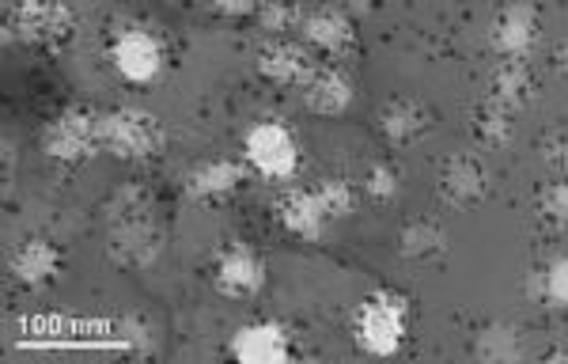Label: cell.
<instances>
[{"label":"cell","instance_id":"obj_1","mask_svg":"<svg viewBox=\"0 0 568 364\" xmlns=\"http://www.w3.org/2000/svg\"><path fill=\"white\" fill-rule=\"evenodd\" d=\"M103 243L106 259L122 270H149L163 254V224L149 186L130 182L114 190L103 205Z\"/></svg>","mask_w":568,"mask_h":364},{"label":"cell","instance_id":"obj_2","mask_svg":"<svg viewBox=\"0 0 568 364\" xmlns=\"http://www.w3.org/2000/svg\"><path fill=\"white\" fill-rule=\"evenodd\" d=\"M409 326V300L390 289H379L356 307L353 318V338L368 357H394L406 342Z\"/></svg>","mask_w":568,"mask_h":364},{"label":"cell","instance_id":"obj_3","mask_svg":"<svg viewBox=\"0 0 568 364\" xmlns=\"http://www.w3.org/2000/svg\"><path fill=\"white\" fill-rule=\"evenodd\" d=\"M99 136H103V152L114 160H152L168 144V130L149 111L122 107L99 118Z\"/></svg>","mask_w":568,"mask_h":364},{"label":"cell","instance_id":"obj_4","mask_svg":"<svg viewBox=\"0 0 568 364\" xmlns=\"http://www.w3.org/2000/svg\"><path fill=\"white\" fill-rule=\"evenodd\" d=\"M243 156L254 171H258V175L273 179V182H284L300 171V141L292 136L288 125L265 118V122L246 130Z\"/></svg>","mask_w":568,"mask_h":364},{"label":"cell","instance_id":"obj_5","mask_svg":"<svg viewBox=\"0 0 568 364\" xmlns=\"http://www.w3.org/2000/svg\"><path fill=\"white\" fill-rule=\"evenodd\" d=\"M42 152L58 163H84L95 152H103V136H99V114L69 107L53 118L42 130Z\"/></svg>","mask_w":568,"mask_h":364},{"label":"cell","instance_id":"obj_6","mask_svg":"<svg viewBox=\"0 0 568 364\" xmlns=\"http://www.w3.org/2000/svg\"><path fill=\"white\" fill-rule=\"evenodd\" d=\"M72 34V12L61 0H16L8 16V39L27 46H61Z\"/></svg>","mask_w":568,"mask_h":364},{"label":"cell","instance_id":"obj_7","mask_svg":"<svg viewBox=\"0 0 568 364\" xmlns=\"http://www.w3.org/2000/svg\"><path fill=\"white\" fill-rule=\"evenodd\" d=\"M110 61L125 84H152L163 69V46L144 27H122L110 42Z\"/></svg>","mask_w":568,"mask_h":364},{"label":"cell","instance_id":"obj_8","mask_svg":"<svg viewBox=\"0 0 568 364\" xmlns=\"http://www.w3.org/2000/svg\"><path fill=\"white\" fill-rule=\"evenodd\" d=\"M213 285L220 296L232 300H251L262 293L265 285V266L258 262V254L243 243H232V247L220 251L216 266H213Z\"/></svg>","mask_w":568,"mask_h":364},{"label":"cell","instance_id":"obj_9","mask_svg":"<svg viewBox=\"0 0 568 364\" xmlns=\"http://www.w3.org/2000/svg\"><path fill=\"white\" fill-rule=\"evenodd\" d=\"M227 353H232L235 361H243V364H281V361L292 357V338H288V331H284L281 323L262 318V323L240 326L232 345H227Z\"/></svg>","mask_w":568,"mask_h":364},{"label":"cell","instance_id":"obj_10","mask_svg":"<svg viewBox=\"0 0 568 364\" xmlns=\"http://www.w3.org/2000/svg\"><path fill=\"white\" fill-rule=\"evenodd\" d=\"M439 198L455 209H470L485 202L489 194V168L478 156H455L439 168V182H436Z\"/></svg>","mask_w":568,"mask_h":364},{"label":"cell","instance_id":"obj_11","mask_svg":"<svg viewBox=\"0 0 568 364\" xmlns=\"http://www.w3.org/2000/svg\"><path fill=\"white\" fill-rule=\"evenodd\" d=\"M8 273H12L16 285L23 289H42L50 285L61 273V251L53 240H42V235H31V240L16 243L12 254H8Z\"/></svg>","mask_w":568,"mask_h":364},{"label":"cell","instance_id":"obj_12","mask_svg":"<svg viewBox=\"0 0 568 364\" xmlns=\"http://www.w3.org/2000/svg\"><path fill=\"white\" fill-rule=\"evenodd\" d=\"M538 39V16L530 4H508L493 23V50L500 53L504 61H524L530 50H535Z\"/></svg>","mask_w":568,"mask_h":364},{"label":"cell","instance_id":"obj_13","mask_svg":"<svg viewBox=\"0 0 568 364\" xmlns=\"http://www.w3.org/2000/svg\"><path fill=\"white\" fill-rule=\"evenodd\" d=\"M277 221L284 224V232H292L296 240H307V243L323 240L326 228L334 224L326 216L323 202H318L315 186H311V190H292V194H284L281 202H277Z\"/></svg>","mask_w":568,"mask_h":364},{"label":"cell","instance_id":"obj_14","mask_svg":"<svg viewBox=\"0 0 568 364\" xmlns=\"http://www.w3.org/2000/svg\"><path fill=\"white\" fill-rule=\"evenodd\" d=\"M258 72L277 88H304L315 65L296 42H270L258 50Z\"/></svg>","mask_w":568,"mask_h":364},{"label":"cell","instance_id":"obj_15","mask_svg":"<svg viewBox=\"0 0 568 364\" xmlns=\"http://www.w3.org/2000/svg\"><path fill=\"white\" fill-rule=\"evenodd\" d=\"M353 80L345 77L342 69H315L311 80L304 84V103L307 111L323 114V118H337L353 107Z\"/></svg>","mask_w":568,"mask_h":364},{"label":"cell","instance_id":"obj_16","mask_svg":"<svg viewBox=\"0 0 568 364\" xmlns=\"http://www.w3.org/2000/svg\"><path fill=\"white\" fill-rule=\"evenodd\" d=\"M240 182H243V168L235 160H209V163H197L186 175V194L194 198V202H216V198L235 194Z\"/></svg>","mask_w":568,"mask_h":364},{"label":"cell","instance_id":"obj_17","mask_svg":"<svg viewBox=\"0 0 568 364\" xmlns=\"http://www.w3.org/2000/svg\"><path fill=\"white\" fill-rule=\"evenodd\" d=\"M304 39L323 53H345L356 39L353 20L337 8H318L304 20Z\"/></svg>","mask_w":568,"mask_h":364},{"label":"cell","instance_id":"obj_18","mask_svg":"<svg viewBox=\"0 0 568 364\" xmlns=\"http://www.w3.org/2000/svg\"><path fill=\"white\" fill-rule=\"evenodd\" d=\"M530 95H535V77H530L524 61H500V69L493 72V84H489L493 103H500L504 111L516 114L530 103Z\"/></svg>","mask_w":568,"mask_h":364},{"label":"cell","instance_id":"obj_19","mask_svg":"<svg viewBox=\"0 0 568 364\" xmlns=\"http://www.w3.org/2000/svg\"><path fill=\"white\" fill-rule=\"evenodd\" d=\"M474 357L489 364H508L524 361V334L511 323H485L481 331H474Z\"/></svg>","mask_w":568,"mask_h":364},{"label":"cell","instance_id":"obj_20","mask_svg":"<svg viewBox=\"0 0 568 364\" xmlns=\"http://www.w3.org/2000/svg\"><path fill=\"white\" fill-rule=\"evenodd\" d=\"M425 130H428V114L414 99H390L379 111V133L387 136L390 144H409Z\"/></svg>","mask_w":568,"mask_h":364},{"label":"cell","instance_id":"obj_21","mask_svg":"<svg viewBox=\"0 0 568 364\" xmlns=\"http://www.w3.org/2000/svg\"><path fill=\"white\" fill-rule=\"evenodd\" d=\"M511 111H504L500 103H493V99H485V103L474 111V122L470 130L478 136V144L485 149H504V144H511V133H516V125H511Z\"/></svg>","mask_w":568,"mask_h":364},{"label":"cell","instance_id":"obj_22","mask_svg":"<svg viewBox=\"0 0 568 364\" xmlns=\"http://www.w3.org/2000/svg\"><path fill=\"white\" fill-rule=\"evenodd\" d=\"M315 194H318V202H323L329 221H345V216H349L353 209H356V190H353V182H349V179H342V175L318 179V182H315Z\"/></svg>","mask_w":568,"mask_h":364},{"label":"cell","instance_id":"obj_23","mask_svg":"<svg viewBox=\"0 0 568 364\" xmlns=\"http://www.w3.org/2000/svg\"><path fill=\"white\" fill-rule=\"evenodd\" d=\"M402 254L406 259H436L439 251H444V243H447V235L439 232L436 224H428V221H417V224H409L406 232H402Z\"/></svg>","mask_w":568,"mask_h":364},{"label":"cell","instance_id":"obj_24","mask_svg":"<svg viewBox=\"0 0 568 364\" xmlns=\"http://www.w3.org/2000/svg\"><path fill=\"white\" fill-rule=\"evenodd\" d=\"M530 289H535V293L542 296L546 304L568 307V254H561V259H554L542 273H535Z\"/></svg>","mask_w":568,"mask_h":364},{"label":"cell","instance_id":"obj_25","mask_svg":"<svg viewBox=\"0 0 568 364\" xmlns=\"http://www.w3.org/2000/svg\"><path fill=\"white\" fill-rule=\"evenodd\" d=\"M538 213H542L546 224L568 228V179L542 186V194H538Z\"/></svg>","mask_w":568,"mask_h":364},{"label":"cell","instance_id":"obj_26","mask_svg":"<svg viewBox=\"0 0 568 364\" xmlns=\"http://www.w3.org/2000/svg\"><path fill=\"white\" fill-rule=\"evenodd\" d=\"M364 190H368V198H375V202H394L402 190L398 171L390 163H372L368 175H364Z\"/></svg>","mask_w":568,"mask_h":364},{"label":"cell","instance_id":"obj_27","mask_svg":"<svg viewBox=\"0 0 568 364\" xmlns=\"http://www.w3.org/2000/svg\"><path fill=\"white\" fill-rule=\"evenodd\" d=\"M258 20L265 31H288L300 20L296 0H258Z\"/></svg>","mask_w":568,"mask_h":364},{"label":"cell","instance_id":"obj_28","mask_svg":"<svg viewBox=\"0 0 568 364\" xmlns=\"http://www.w3.org/2000/svg\"><path fill=\"white\" fill-rule=\"evenodd\" d=\"M546 163L557 171V175L568 179V133H557L546 141Z\"/></svg>","mask_w":568,"mask_h":364},{"label":"cell","instance_id":"obj_29","mask_svg":"<svg viewBox=\"0 0 568 364\" xmlns=\"http://www.w3.org/2000/svg\"><path fill=\"white\" fill-rule=\"evenodd\" d=\"M220 16H251L258 12V0H209Z\"/></svg>","mask_w":568,"mask_h":364},{"label":"cell","instance_id":"obj_30","mask_svg":"<svg viewBox=\"0 0 568 364\" xmlns=\"http://www.w3.org/2000/svg\"><path fill=\"white\" fill-rule=\"evenodd\" d=\"M557 69H561L565 77H568V42L561 46V50H557Z\"/></svg>","mask_w":568,"mask_h":364},{"label":"cell","instance_id":"obj_31","mask_svg":"<svg viewBox=\"0 0 568 364\" xmlns=\"http://www.w3.org/2000/svg\"><path fill=\"white\" fill-rule=\"evenodd\" d=\"M546 357L549 361H568V345H557V350H549Z\"/></svg>","mask_w":568,"mask_h":364},{"label":"cell","instance_id":"obj_32","mask_svg":"<svg viewBox=\"0 0 568 364\" xmlns=\"http://www.w3.org/2000/svg\"><path fill=\"white\" fill-rule=\"evenodd\" d=\"M372 4H375V0H349V8H353V12H368Z\"/></svg>","mask_w":568,"mask_h":364}]
</instances>
